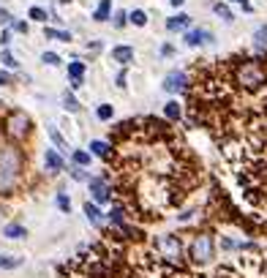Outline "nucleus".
<instances>
[{"mask_svg": "<svg viewBox=\"0 0 267 278\" xmlns=\"http://www.w3.org/2000/svg\"><path fill=\"white\" fill-rule=\"evenodd\" d=\"M191 123L213 134L235 169L267 158V58L235 55L196 65L188 88Z\"/></svg>", "mask_w": 267, "mask_h": 278, "instance_id": "obj_1", "label": "nucleus"}, {"mask_svg": "<svg viewBox=\"0 0 267 278\" xmlns=\"http://www.w3.org/2000/svg\"><path fill=\"white\" fill-rule=\"evenodd\" d=\"M112 178L125 205L139 218H161L199 183V169L183 136L161 118H131L115 125Z\"/></svg>", "mask_w": 267, "mask_h": 278, "instance_id": "obj_2", "label": "nucleus"}, {"mask_svg": "<svg viewBox=\"0 0 267 278\" xmlns=\"http://www.w3.org/2000/svg\"><path fill=\"white\" fill-rule=\"evenodd\" d=\"M22 175V153L14 145H0V196L11 194Z\"/></svg>", "mask_w": 267, "mask_h": 278, "instance_id": "obj_3", "label": "nucleus"}, {"mask_svg": "<svg viewBox=\"0 0 267 278\" xmlns=\"http://www.w3.org/2000/svg\"><path fill=\"white\" fill-rule=\"evenodd\" d=\"M153 254L164 259L166 265L183 267V243L178 235H158L153 240Z\"/></svg>", "mask_w": 267, "mask_h": 278, "instance_id": "obj_4", "label": "nucleus"}, {"mask_svg": "<svg viewBox=\"0 0 267 278\" xmlns=\"http://www.w3.org/2000/svg\"><path fill=\"white\" fill-rule=\"evenodd\" d=\"M188 254H191V262H194V265H208V262L215 256V240H213V235H210V232H196L194 240H191Z\"/></svg>", "mask_w": 267, "mask_h": 278, "instance_id": "obj_5", "label": "nucleus"}, {"mask_svg": "<svg viewBox=\"0 0 267 278\" xmlns=\"http://www.w3.org/2000/svg\"><path fill=\"white\" fill-rule=\"evenodd\" d=\"M3 134L11 139V142H19L30 134V118L22 112V109H11L3 120Z\"/></svg>", "mask_w": 267, "mask_h": 278, "instance_id": "obj_6", "label": "nucleus"}, {"mask_svg": "<svg viewBox=\"0 0 267 278\" xmlns=\"http://www.w3.org/2000/svg\"><path fill=\"white\" fill-rule=\"evenodd\" d=\"M185 82H188V77H185L183 71H172L169 77L164 79V90H166V93H178V90L188 88Z\"/></svg>", "mask_w": 267, "mask_h": 278, "instance_id": "obj_7", "label": "nucleus"}, {"mask_svg": "<svg viewBox=\"0 0 267 278\" xmlns=\"http://www.w3.org/2000/svg\"><path fill=\"white\" fill-rule=\"evenodd\" d=\"M90 191H93L95 202H109V199H112L107 180H101V178H93V180H90Z\"/></svg>", "mask_w": 267, "mask_h": 278, "instance_id": "obj_8", "label": "nucleus"}, {"mask_svg": "<svg viewBox=\"0 0 267 278\" xmlns=\"http://www.w3.org/2000/svg\"><path fill=\"white\" fill-rule=\"evenodd\" d=\"M210 41V33L208 30H191V33H185V44L188 47H199V44Z\"/></svg>", "mask_w": 267, "mask_h": 278, "instance_id": "obj_9", "label": "nucleus"}, {"mask_svg": "<svg viewBox=\"0 0 267 278\" xmlns=\"http://www.w3.org/2000/svg\"><path fill=\"white\" fill-rule=\"evenodd\" d=\"M112 58L118 60V63H131V60H134V47H115L112 49Z\"/></svg>", "mask_w": 267, "mask_h": 278, "instance_id": "obj_10", "label": "nucleus"}, {"mask_svg": "<svg viewBox=\"0 0 267 278\" xmlns=\"http://www.w3.org/2000/svg\"><path fill=\"white\" fill-rule=\"evenodd\" d=\"M68 74H71V85L74 88H79V85H82V74H85V63L74 60V63L68 65Z\"/></svg>", "mask_w": 267, "mask_h": 278, "instance_id": "obj_11", "label": "nucleus"}, {"mask_svg": "<svg viewBox=\"0 0 267 278\" xmlns=\"http://www.w3.org/2000/svg\"><path fill=\"white\" fill-rule=\"evenodd\" d=\"M44 164L49 166V172H60L63 169V158H60L55 150H47V153H44Z\"/></svg>", "mask_w": 267, "mask_h": 278, "instance_id": "obj_12", "label": "nucleus"}, {"mask_svg": "<svg viewBox=\"0 0 267 278\" xmlns=\"http://www.w3.org/2000/svg\"><path fill=\"white\" fill-rule=\"evenodd\" d=\"M85 213H88V221H90V224L101 229V210H98V207L90 205V202H85Z\"/></svg>", "mask_w": 267, "mask_h": 278, "instance_id": "obj_13", "label": "nucleus"}, {"mask_svg": "<svg viewBox=\"0 0 267 278\" xmlns=\"http://www.w3.org/2000/svg\"><path fill=\"white\" fill-rule=\"evenodd\" d=\"M188 25H191L188 14H178V17H172L169 22H166V28L169 30H183V28H188Z\"/></svg>", "mask_w": 267, "mask_h": 278, "instance_id": "obj_14", "label": "nucleus"}, {"mask_svg": "<svg viewBox=\"0 0 267 278\" xmlns=\"http://www.w3.org/2000/svg\"><path fill=\"white\" fill-rule=\"evenodd\" d=\"M164 115H166V120H172V123L180 120V104L178 101H169V104L164 107Z\"/></svg>", "mask_w": 267, "mask_h": 278, "instance_id": "obj_15", "label": "nucleus"}, {"mask_svg": "<svg viewBox=\"0 0 267 278\" xmlns=\"http://www.w3.org/2000/svg\"><path fill=\"white\" fill-rule=\"evenodd\" d=\"M109 8H112V0H101L98 8H95V22H104L109 17Z\"/></svg>", "mask_w": 267, "mask_h": 278, "instance_id": "obj_16", "label": "nucleus"}, {"mask_svg": "<svg viewBox=\"0 0 267 278\" xmlns=\"http://www.w3.org/2000/svg\"><path fill=\"white\" fill-rule=\"evenodd\" d=\"M44 38H55V41H68V38H71V33H65V30H52V28H47V30H44Z\"/></svg>", "mask_w": 267, "mask_h": 278, "instance_id": "obj_17", "label": "nucleus"}, {"mask_svg": "<svg viewBox=\"0 0 267 278\" xmlns=\"http://www.w3.org/2000/svg\"><path fill=\"white\" fill-rule=\"evenodd\" d=\"M90 148H93V153H95V155H101V158H109V153H112V150H109V145H107V142H101V139H95V142L90 145Z\"/></svg>", "mask_w": 267, "mask_h": 278, "instance_id": "obj_18", "label": "nucleus"}, {"mask_svg": "<svg viewBox=\"0 0 267 278\" xmlns=\"http://www.w3.org/2000/svg\"><path fill=\"white\" fill-rule=\"evenodd\" d=\"M3 235L11 237V240H17V237H22V235H25V226H19V224H8L6 229H3Z\"/></svg>", "mask_w": 267, "mask_h": 278, "instance_id": "obj_19", "label": "nucleus"}, {"mask_svg": "<svg viewBox=\"0 0 267 278\" xmlns=\"http://www.w3.org/2000/svg\"><path fill=\"white\" fill-rule=\"evenodd\" d=\"M47 131H49V136H52V142L58 145V148L63 150V153H65V150H68V145H65V142H63V136H60L58 131H55V125H47Z\"/></svg>", "mask_w": 267, "mask_h": 278, "instance_id": "obj_20", "label": "nucleus"}, {"mask_svg": "<svg viewBox=\"0 0 267 278\" xmlns=\"http://www.w3.org/2000/svg\"><path fill=\"white\" fill-rule=\"evenodd\" d=\"M63 107L68 109V112H79V104H77V98H74L71 93H65V95H63Z\"/></svg>", "mask_w": 267, "mask_h": 278, "instance_id": "obj_21", "label": "nucleus"}, {"mask_svg": "<svg viewBox=\"0 0 267 278\" xmlns=\"http://www.w3.org/2000/svg\"><path fill=\"white\" fill-rule=\"evenodd\" d=\"M128 17H131V22H134V25H139V28H145V25H148V14H145V11H139V8H137L134 14H128Z\"/></svg>", "mask_w": 267, "mask_h": 278, "instance_id": "obj_22", "label": "nucleus"}, {"mask_svg": "<svg viewBox=\"0 0 267 278\" xmlns=\"http://www.w3.org/2000/svg\"><path fill=\"white\" fill-rule=\"evenodd\" d=\"M74 164L88 166V164H90V153H85V150H77V153H74Z\"/></svg>", "mask_w": 267, "mask_h": 278, "instance_id": "obj_23", "label": "nucleus"}, {"mask_svg": "<svg viewBox=\"0 0 267 278\" xmlns=\"http://www.w3.org/2000/svg\"><path fill=\"white\" fill-rule=\"evenodd\" d=\"M30 19H36V22H47V11L38 8V6H33V8H30Z\"/></svg>", "mask_w": 267, "mask_h": 278, "instance_id": "obj_24", "label": "nucleus"}, {"mask_svg": "<svg viewBox=\"0 0 267 278\" xmlns=\"http://www.w3.org/2000/svg\"><path fill=\"white\" fill-rule=\"evenodd\" d=\"M22 265V259H17V256H0V267H19Z\"/></svg>", "mask_w": 267, "mask_h": 278, "instance_id": "obj_25", "label": "nucleus"}, {"mask_svg": "<svg viewBox=\"0 0 267 278\" xmlns=\"http://www.w3.org/2000/svg\"><path fill=\"white\" fill-rule=\"evenodd\" d=\"M213 8H215V14H218L221 19H226V22H229V19H232V11H229V8L224 6V3H215Z\"/></svg>", "mask_w": 267, "mask_h": 278, "instance_id": "obj_26", "label": "nucleus"}, {"mask_svg": "<svg viewBox=\"0 0 267 278\" xmlns=\"http://www.w3.org/2000/svg\"><path fill=\"white\" fill-rule=\"evenodd\" d=\"M95 115H98V120H109V118H112V107H109V104H101Z\"/></svg>", "mask_w": 267, "mask_h": 278, "instance_id": "obj_27", "label": "nucleus"}, {"mask_svg": "<svg viewBox=\"0 0 267 278\" xmlns=\"http://www.w3.org/2000/svg\"><path fill=\"white\" fill-rule=\"evenodd\" d=\"M267 44V28H262V30H256V47H265Z\"/></svg>", "mask_w": 267, "mask_h": 278, "instance_id": "obj_28", "label": "nucleus"}, {"mask_svg": "<svg viewBox=\"0 0 267 278\" xmlns=\"http://www.w3.org/2000/svg\"><path fill=\"white\" fill-rule=\"evenodd\" d=\"M58 205H60V210H71V199H68L65 194L58 196Z\"/></svg>", "mask_w": 267, "mask_h": 278, "instance_id": "obj_29", "label": "nucleus"}, {"mask_svg": "<svg viewBox=\"0 0 267 278\" xmlns=\"http://www.w3.org/2000/svg\"><path fill=\"white\" fill-rule=\"evenodd\" d=\"M44 63H49V65H58L60 63V58L55 52H44Z\"/></svg>", "mask_w": 267, "mask_h": 278, "instance_id": "obj_30", "label": "nucleus"}, {"mask_svg": "<svg viewBox=\"0 0 267 278\" xmlns=\"http://www.w3.org/2000/svg\"><path fill=\"white\" fill-rule=\"evenodd\" d=\"M3 63H6L8 68H17V60L11 58V52H8V49H6V52H3Z\"/></svg>", "mask_w": 267, "mask_h": 278, "instance_id": "obj_31", "label": "nucleus"}, {"mask_svg": "<svg viewBox=\"0 0 267 278\" xmlns=\"http://www.w3.org/2000/svg\"><path fill=\"white\" fill-rule=\"evenodd\" d=\"M6 22H11V14H8V11H3V8H0V25H6Z\"/></svg>", "mask_w": 267, "mask_h": 278, "instance_id": "obj_32", "label": "nucleus"}, {"mask_svg": "<svg viewBox=\"0 0 267 278\" xmlns=\"http://www.w3.org/2000/svg\"><path fill=\"white\" fill-rule=\"evenodd\" d=\"M8 82V74L6 71H0V85H6Z\"/></svg>", "mask_w": 267, "mask_h": 278, "instance_id": "obj_33", "label": "nucleus"}, {"mask_svg": "<svg viewBox=\"0 0 267 278\" xmlns=\"http://www.w3.org/2000/svg\"><path fill=\"white\" fill-rule=\"evenodd\" d=\"M237 3H243V8H245V11H251V6H248V0H237Z\"/></svg>", "mask_w": 267, "mask_h": 278, "instance_id": "obj_34", "label": "nucleus"}, {"mask_svg": "<svg viewBox=\"0 0 267 278\" xmlns=\"http://www.w3.org/2000/svg\"><path fill=\"white\" fill-rule=\"evenodd\" d=\"M172 6H183V0H172Z\"/></svg>", "mask_w": 267, "mask_h": 278, "instance_id": "obj_35", "label": "nucleus"}]
</instances>
